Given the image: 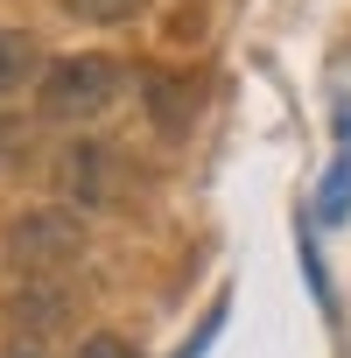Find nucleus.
Listing matches in <instances>:
<instances>
[{
	"mask_svg": "<svg viewBox=\"0 0 351 358\" xmlns=\"http://www.w3.org/2000/svg\"><path fill=\"white\" fill-rule=\"evenodd\" d=\"M8 253H15L22 281H50L64 260H78V253H85V218H78V211H36V218H22V225H15Z\"/></svg>",
	"mask_w": 351,
	"mask_h": 358,
	"instance_id": "f03ea898",
	"label": "nucleus"
},
{
	"mask_svg": "<svg viewBox=\"0 0 351 358\" xmlns=\"http://www.w3.org/2000/svg\"><path fill=\"white\" fill-rule=\"evenodd\" d=\"M106 183H113V155H106L99 141H71V148L57 155V190H64V197H78V211H85V204H99V197H106Z\"/></svg>",
	"mask_w": 351,
	"mask_h": 358,
	"instance_id": "7ed1b4c3",
	"label": "nucleus"
},
{
	"mask_svg": "<svg viewBox=\"0 0 351 358\" xmlns=\"http://www.w3.org/2000/svg\"><path fill=\"white\" fill-rule=\"evenodd\" d=\"M113 99H120V64H106V57H64L36 85V106L50 120H99Z\"/></svg>",
	"mask_w": 351,
	"mask_h": 358,
	"instance_id": "f257e3e1",
	"label": "nucleus"
},
{
	"mask_svg": "<svg viewBox=\"0 0 351 358\" xmlns=\"http://www.w3.org/2000/svg\"><path fill=\"white\" fill-rule=\"evenodd\" d=\"M0 358H50V344H43L36 330H15V337H8V351H0Z\"/></svg>",
	"mask_w": 351,
	"mask_h": 358,
	"instance_id": "9b49d317",
	"label": "nucleus"
},
{
	"mask_svg": "<svg viewBox=\"0 0 351 358\" xmlns=\"http://www.w3.org/2000/svg\"><path fill=\"white\" fill-rule=\"evenodd\" d=\"M337 141L351 148V99H337Z\"/></svg>",
	"mask_w": 351,
	"mask_h": 358,
	"instance_id": "f8f14e48",
	"label": "nucleus"
},
{
	"mask_svg": "<svg viewBox=\"0 0 351 358\" xmlns=\"http://www.w3.org/2000/svg\"><path fill=\"white\" fill-rule=\"evenodd\" d=\"M316 218L323 225H344L351 218V148L330 162V176H323V190H316Z\"/></svg>",
	"mask_w": 351,
	"mask_h": 358,
	"instance_id": "39448f33",
	"label": "nucleus"
},
{
	"mask_svg": "<svg viewBox=\"0 0 351 358\" xmlns=\"http://www.w3.org/2000/svg\"><path fill=\"white\" fill-rule=\"evenodd\" d=\"M218 323H225V295L211 302V316H204V330L190 337V351H176V358H204V351H211V337H218Z\"/></svg>",
	"mask_w": 351,
	"mask_h": 358,
	"instance_id": "9d476101",
	"label": "nucleus"
},
{
	"mask_svg": "<svg viewBox=\"0 0 351 358\" xmlns=\"http://www.w3.org/2000/svg\"><path fill=\"white\" fill-rule=\"evenodd\" d=\"M148 92H155V99H162V106H155V120H162V127H169V134H176V127H183V92H176V85H169V78H148Z\"/></svg>",
	"mask_w": 351,
	"mask_h": 358,
	"instance_id": "0eeeda50",
	"label": "nucleus"
},
{
	"mask_svg": "<svg viewBox=\"0 0 351 358\" xmlns=\"http://www.w3.org/2000/svg\"><path fill=\"white\" fill-rule=\"evenodd\" d=\"M29 155V120H0V169Z\"/></svg>",
	"mask_w": 351,
	"mask_h": 358,
	"instance_id": "1a4fd4ad",
	"label": "nucleus"
},
{
	"mask_svg": "<svg viewBox=\"0 0 351 358\" xmlns=\"http://www.w3.org/2000/svg\"><path fill=\"white\" fill-rule=\"evenodd\" d=\"M148 8V0H64V15H78V22H99V29H113V22H134Z\"/></svg>",
	"mask_w": 351,
	"mask_h": 358,
	"instance_id": "423d86ee",
	"label": "nucleus"
},
{
	"mask_svg": "<svg viewBox=\"0 0 351 358\" xmlns=\"http://www.w3.org/2000/svg\"><path fill=\"white\" fill-rule=\"evenodd\" d=\"M78 358H141L127 337H113V330H92L85 344H78Z\"/></svg>",
	"mask_w": 351,
	"mask_h": 358,
	"instance_id": "6e6552de",
	"label": "nucleus"
},
{
	"mask_svg": "<svg viewBox=\"0 0 351 358\" xmlns=\"http://www.w3.org/2000/svg\"><path fill=\"white\" fill-rule=\"evenodd\" d=\"M36 36L22 29H0V92H22V78H36Z\"/></svg>",
	"mask_w": 351,
	"mask_h": 358,
	"instance_id": "20e7f679",
	"label": "nucleus"
}]
</instances>
